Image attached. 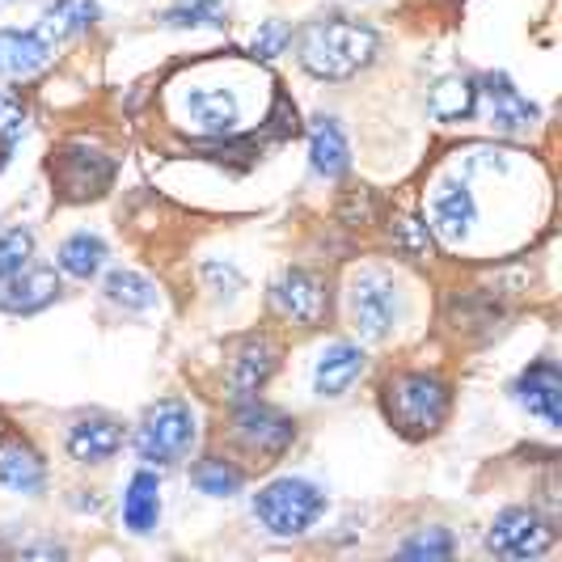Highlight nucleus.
I'll list each match as a JSON object with an SVG mask.
<instances>
[{"label":"nucleus","instance_id":"nucleus-18","mask_svg":"<svg viewBox=\"0 0 562 562\" xmlns=\"http://www.w3.org/2000/svg\"><path fill=\"white\" fill-rule=\"evenodd\" d=\"M123 449V427L111 415H85L68 431V457L81 465H102Z\"/></svg>","mask_w":562,"mask_h":562},{"label":"nucleus","instance_id":"nucleus-25","mask_svg":"<svg viewBox=\"0 0 562 562\" xmlns=\"http://www.w3.org/2000/svg\"><path fill=\"white\" fill-rule=\"evenodd\" d=\"M106 301L127 313H148L157 305V288L136 271H114L106 280Z\"/></svg>","mask_w":562,"mask_h":562},{"label":"nucleus","instance_id":"nucleus-27","mask_svg":"<svg viewBox=\"0 0 562 562\" xmlns=\"http://www.w3.org/2000/svg\"><path fill=\"white\" fill-rule=\"evenodd\" d=\"M30 254H34V233L30 228H0V283H9L22 267H30Z\"/></svg>","mask_w":562,"mask_h":562},{"label":"nucleus","instance_id":"nucleus-33","mask_svg":"<svg viewBox=\"0 0 562 562\" xmlns=\"http://www.w3.org/2000/svg\"><path fill=\"white\" fill-rule=\"evenodd\" d=\"M203 276H207V283H212L216 292H225V296H233V292L241 288V271H237V267H228V262H207V267H203Z\"/></svg>","mask_w":562,"mask_h":562},{"label":"nucleus","instance_id":"nucleus-29","mask_svg":"<svg viewBox=\"0 0 562 562\" xmlns=\"http://www.w3.org/2000/svg\"><path fill=\"white\" fill-rule=\"evenodd\" d=\"M402 559H415V562H440L452 554V533L449 529H419L415 537H406L402 541V550H397Z\"/></svg>","mask_w":562,"mask_h":562},{"label":"nucleus","instance_id":"nucleus-15","mask_svg":"<svg viewBox=\"0 0 562 562\" xmlns=\"http://www.w3.org/2000/svg\"><path fill=\"white\" fill-rule=\"evenodd\" d=\"M56 59V47L38 30H0V77L26 81Z\"/></svg>","mask_w":562,"mask_h":562},{"label":"nucleus","instance_id":"nucleus-19","mask_svg":"<svg viewBox=\"0 0 562 562\" xmlns=\"http://www.w3.org/2000/svg\"><path fill=\"white\" fill-rule=\"evenodd\" d=\"M310 161L322 178H342L351 169L347 132L338 127V119H330V114H317L310 123Z\"/></svg>","mask_w":562,"mask_h":562},{"label":"nucleus","instance_id":"nucleus-28","mask_svg":"<svg viewBox=\"0 0 562 562\" xmlns=\"http://www.w3.org/2000/svg\"><path fill=\"white\" fill-rule=\"evenodd\" d=\"M166 26H225V0H178L166 13Z\"/></svg>","mask_w":562,"mask_h":562},{"label":"nucleus","instance_id":"nucleus-31","mask_svg":"<svg viewBox=\"0 0 562 562\" xmlns=\"http://www.w3.org/2000/svg\"><path fill=\"white\" fill-rule=\"evenodd\" d=\"M22 136H26V106L18 98L0 93V144H4V153L22 140Z\"/></svg>","mask_w":562,"mask_h":562},{"label":"nucleus","instance_id":"nucleus-1","mask_svg":"<svg viewBox=\"0 0 562 562\" xmlns=\"http://www.w3.org/2000/svg\"><path fill=\"white\" fill-rule=\"evenodd\" d=\"M376 30L347 22V18H322L301 34V68L317 81H347L376 59Z\"/></svg>","mask_w":562,"mask_h":562},{"label":"nucleus","instance_id":"nucleus-5","mask_svg":"<svg viewBox=\"0 0 562 562\" xmlns=\"http://www.w3.org/2000/svg\"><path fill=\"white\" fill-rule=\"evenodd\" d=\"M550 546H554V529L533 507H504L486 529V550L507 562H529L546 554Z\"/></svg>","mask_w":562,"mask_h":562},{"label":"nucleus","instance_id":"nucleus-3","mask_svg":"<svg viewBox=\"0 0 562 562\" xmlns=\"http://www.w3.org/2000/svg\"><path fill=\"white\" fill-rule=\"evenodd\" d=\"M326 512V491L310 479H276L254 495V516L267 533L276 537H301Z\"/></svg>","mask_w":562,"mask_h":562},{"label":"nucleus","instance_id":"nucleus-32","mask_svg":"<svg viewBox=\"0 0 562 562\" xmlns=\"http://www.w3.org/2000/svg\"><path fill=\"white\" fill-rule=\"evenodd\" d=\"M292 43V26H283V22H267V26H258V34H254L250 52L258 59H276L283 56V47Z\"/></svg>","mask_w":562,"mask_h":562},{"label":"nucleus","instance_id":"nucleus-34","mask_svg":"<svg viewBox=\"0 0 562 562\" xmlns=\"http://www.w3.org/2000/svg\"><path fill=\"white\" fill-rule=\"evenodd\" d=\"M0 4H9V0H0Z\"/></svg>","mask_w":562,"mask_h":562},{"label":"nucleus","instance_id":"nucleus-4","mask_svg":"<svg viewBox=\"0 0 562 562\" xmlns=\"http://www.w3.org/2000/svg\"><path fill=\"white\" fill-rule=\"evenodd\" d=\"M195 445V411L182 397H166L148 406V415L136 427V452L148 465H173Z\"/></svg>","mask_w":562,"mask_h":562},{"label":"nucleus","instance_id":"nucleus-13","mask_svg":"<svg viewBox=\"0 0 562 562\" xmlns=\"http://www.w3.org/2000/svg\"><path fill=\"white\" fill-rule=\"evenodd\" d=\"M431 233H440L445 241H465L470 237V228H474V221H479V203H474V195H470V187L465 182H457V178H449V182H440L436 191H431Z\"/></svg>","mask_w":562,"mask_h":562},{"label":"nucleus","instance_id":"nucleus-30","mask_svg":"<svg viewBox=\"0 0 562 562\" xmlns=\"http://www.w3.org/2000/svg\"><path fill=\"white\" fill-rule=\"evenodd\" d=\"M394 241L406 258H427L431 254V228L415 212H402V216H394Z\"/></svg>","mask_w":562,"mask_h":562},{"label":"nucleus","instance_id":"nucleus-20","mask_svg":"<svg viewBox=\"0 0 562 562\" xmlns=\"http://www.w3.org/2000/svg\"><path fill=\"white\" fill-rule=\"evenodd\" d=\"M98 22V0H52L43 13H38V34L59 47V43H68V38H77L85 30H93Z\"/></svg>","mask_w":562,"mask_h":562},{"label":"nucleus","instance_id":"nucleus-17","mask_svg":"<svg viewBox=\"0 0 562 562\" xmlns=\"http://www.w3.org/2000/svg\"><path fill=\"white\" fill-rule=\"evenodd\" d=\"M59 296L56 267H22L9 283H0V310L4 313H38Z\"/></svg>","mask_w":562,"mask_h":562},{"label":"nucleus","instance_id":"nucleus-2","mask_svg":"<svg viewBox=\"0 0 562 562\" xmlns=\"http://www.w3.org/2000/svg\"><path fill=\"white\" fill-rule=\"evenodd\" d=\"M449 385L436 372H397L385 385V415L402 436L419 440L449 419Z\"/></svg>","mask_w":562,"mask_h":562},{"label":"nucleus","instance_id":"nucleus-22","mask_svg":"<svg viewBox=\"0 0 562 562\" xmlns=\"http://www.w3.org/2000/svg\"><path fill=\"white\" fill-rule=\"evenodd\" d=\"M0 486H9L13 495H38L47 486V465L43 457L26 445H9L0 449Z\"/></svg>","mask_w":562,"mask_h":562},{"label":"nucleus","instance_id":"nucleus-14","mask_svg":"<svg viewBox=\"0 0 562 562\" xmlns=\"http://www.w3.org/2000/svg\"><path fill=\"white\" fill-rule=\"evenodd\" d=\"M276 342L267 335H250L241 347H237V356H233V364H228V394L237 397V402H250L258 397V390L267 385V376L276 372Z\"/></svg>","mask_w":562,"mask_h":562},{"label":"nucleus","instance_id":"nucleus-7","mask_svg":"<svg viewBox=\"0 0 562 562\" xmlns=\"http://www.w3.org/2000/svg\"><path fill=\"white\" fill-rule=\"evenodd\" d=\"M182 119L199 136H233L241 123V102L225 85H191L182 93Z\"/></svg>","mask_w":562,"mask_h":562},{"label":"nucleus","instance_id":"nucleus-16","mask_svg":"<svg viewBox=\"0 0 562 562\" xmlns=\"http://www.w3.org/2000/svg\"><path fill=\"white\" fill-rule=\"evenodd\" d=\"M364 351L356 342H330L322 356H317V368H313V394L317 397H342L360 376H364Z\"/></svg>","mask_w":562,"mask_h":562},{"label":"nucleus","instance_id":"nucleus-6","mask_svg":"<svg viewBox=\"0 0 562 562\" xmlns=\"http://www.w3.org/2000/svg\"><path fill=\"white\" fill-rule=\"evenodd\" d=\"M351 326L364 338H385L397 326V288L385 271H360L347 288Z\"/></svg>","mask_w":562,"mask_h":562},{"label":"nucleus","instance_id":"nucleus-21","mask_svg":"<svg viewBox=\"0 0 562 562\" xmlns=\"http://www.w3.org/2000/svg\"><path fill=\"white\" fill-rule=\"evenodd\" d=\"M157 520H161V482L157 474L140 470L123 491V525L136 537H144L157 529Z\"/></svg>","mask_w":562,"mask_h":562},{"label":"nucleus","instance_id":"nucleus-23","mask_svg":"<svg viewBox=\"0 0 562 562\" xmlns=\"http://www.w3.org/2000/svg\"><path fill=\"white\" fill-rule=\"evenodd\" d=\"M427 111H431L436 123L470 119V114L479 111V81H474V77H445V81L431 89Z\"/></svg>","mask_w":562,"mask_h":562},{"label":"nucleus","instance_id":"nucleus-26","mask_svg":"<svg viewBox=\"0 0 562 562\" xmlns=\"http://www.w3.org/2000/svg\"><path fill=\"white\" fill-rule=\"evenodd\" d=\"M191 482H195V491L212 495V499H228V495L241 491V470H233L221 457H207L191 470Z\"/></svg>","mask_w":562,"mask_h":562},{"label":"nucleus","instance_id":"nucleus-11","mask_svg":"<svg viewBox=\"0 0 562 562\" xmlns=\"http://www.w3.org/2000/svg\"><path fill=\"white\" fill-rule=\"evenodd\" d=\"M516 397H520V406L541 419L550 431H559L562 427V372L554 360H537L520 372V381H516Z\"/></svg>","mask_w":562,"mask_h":562},{"label":"nucleus","instance_id":"nucleus-10","mask_svg":"<svg viewBox=\"0 0 562 562\" xmlns=\"http://www.w3.org/2000/svg\"><path fill=\"white\" fill-rule=\"evenodd\" d=\"M56 178L68 199H93L111 187L114 166H111V157H102V153L89 148V144H68V148L59 153Z\"/></svg>","mask_w":562,"mask_h":562},{"label":"nucleus","instance_id":"nucleus-8","mask_svg":"<svg viewBox=\"0 0 562 562\" xmlns=\"http://www.w3.org/2000/svg\"><path fill=\"white\" fill-rule=\"evenodd\" d=\"M271 305H276L280 317L296 322V326H317L326 317V280L317 271L292 267L271 288Z\"/></svg>","mask_w":562,"mask_h":562},{"label":"nucleus","instance_id":"nucleus-12","mask_svg":"<svg viewBox=\"0 0 562 562\" xmlns=\"http://www.w3.org/2000/svg\"><path fill=\"white\" fill-rule=\"evenodd\" d=\"M482 89L479 98L486 102V123L495 127V132H507V136H516V132H529L537 119V106L516 89V85L507 81L504 72H491V77H482Z\"/></svg>","mask_w":562,"mask_h":562},{"label":"nucleus","instance_id":"nucleus-9","mask_svg":"<svg viewBox=\"0 0 562 562\" xmlns=\"http://www.w3.org/2000/svg\"><path fill=\"white\" fill-rule=\"evenodd\" d=\"M237 440L246 445V449L262 452V457H280L292 440H296V419H288L283 411L276 406H262V402H241V411H237Z\"/></svg>","mask_w":562,"mask_h":562},{"label":"nucleus","instance_id":"nucleus-24","mask_svg":"<svg viewBox=\"0 0 562 562\" xmlns=\"http://www.w3.org/2000/svg\"><path fill=\"white\" fill-rule=\"evenodd\" d=\"M106 267V241L98 233H72L59 246V271L72 280H93Z\"/></svg>","mask_w":562,"mask_h":562}]
</instances>
